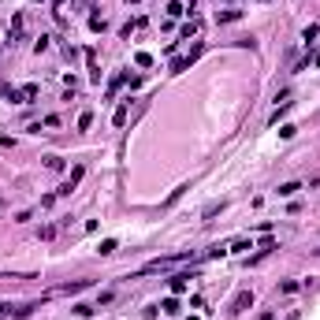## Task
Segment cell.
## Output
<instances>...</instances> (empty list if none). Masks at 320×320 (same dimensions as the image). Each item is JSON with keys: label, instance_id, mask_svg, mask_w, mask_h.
Returning <instances> with one entry per match:
<instances>
[{"label": "cell", "instance_id": "e0dca14e", "mask_svg": "<svg viewBox=\"0 0 320 320\" xmlns=\"http://www.w3.org/2000/svg\"><path fill=\"white\" fill-rule=\"evenodd\" d=\"M186 190H190V186H179V190H171V194H168V201H164V205H175V201H179V197H183V194H186Z\"/></svg>", "mask_w": 320, "mask_h": 320}, {"label": "cell", "instance_id": "8fae6325", "mask_svg": "<svg viewBox=\"0 0 320 320\" xmlns=\"http://www.w3.org/2000/svg\"><path fill=\"white\" fill-rule=\"evenodd\" d=\"M197 30H201V23H197V19H190V23H186V26H183V37H194V34H197Z\"/></svg>", "mask_w": 320, "mask_h": 320}, {"label": "cell", "instance_id": "ac0fdd59", "mask_svg": "<svg viewBox=\"0 0 320 320\" xmlns=\"http://www.w3.org/2000/svg\"><path fill=\"white\" fill-rule=\"evenodd\" d=\"M160 309H164V313H168V317H175V313H179V302H175V298H168V302H164V305H160Z\"/></svg>", "mask_w": 320, "mask_h": 320}, {"label": "cell", "instance_id": "44dd1931", "mask_svg": "<svg viewBox=\"0 0 320 320\" xmlns=\"http://www.w3.org/2000/svg\"><path fill=\"white\" fill-rule=\"evenodd\" d=\"M11 309H15V305H8V302H4V305H0V317H8Z\"/></svg>", "mask_w": 320, "mask_h": 320}, {"label": "cell", "instance_id": "277c9868", "mask_svg": "<svg viewBox=\"0 0 320 320\" xmlns=\"http://www.w3.org/2000/svg\"><path fill=\"white\" fill-rule=\"evenodd\" d=\"M253 305V290H238L235 298H231V313H246Z\"/></svg>", "mask_w": 320, "mask_h": 320}, {"label": "cell", "instance_id": "ffe728a7", "mask_svg": "<svg viewBox=\"0 0 320 320\" xmlns=\"http://www.w3.org/2000/svg\"><path fill=\"white\" fill-rule=\"evenodd\" d=\"M90 123H93V112H82V116H78V130H86Z\"/></svg>", "mask_w": 320, "mask_h": 320}, {"label": "cell", "instance_id": "7402d4cb", "mask_svg": "<svg viewBox=\"0 0 320 320\" xmlns=\"http://www.w3.org/2000/svg\"><path fill=\"white\" fill-rule=\"evenodd\" d=\"M71 4H75V8H82V4H86V0H71Z\"/></svg>", "mask_w": 320, "mask_h": 320}, {"label": "cell", "instance_id": "9c48e42d", "mask_svg": "<svg viewBox=\"0 0 320 320\" xmlns=\"http://www.w3.org/2000/svg\"><path fill=\"white\" fill-rule=\"evenodd\" d=\"M302 190V183H283L279 186V197H290V194H298Z\"/></svg>", "mask_w": 320, "mask_h": 320}, {"label": "cell", "instance_id": "3957f363", "mask_svg": "<svg viewBox=\"0 0 320 320\" xmlns=\"http://www.w3.org/2000/svg\"><path fill=\"white\" fill-rule=\"evenodd\" d=\"M197 56H201V45H197V49L190 52V56H175V60H171V75H183V71L190 67V64H194Z\"/></svg>", "mask_w": 320, "mask_h": 320}, {"label": "cell", "instance_id": "5bb4252c", "mask_svg": "<svg viewBox=\"0 0 320 320\" xmlns=\"http://www.w3.org/2000/svg\"><path fill=\"white\" fill-rule=\"evenodd\" d=\"M112 123H116V127H123V123H127V104H119V108H116V116H112Z\"/></svg>", "mask_w": 320, "mask_h": 320}, {"label": "cell", "instance_id": "5b68a950", "mask_svg": "<svg viewBox=\"0 0 320 320\" xmlns=\"http://www.w3.org/2000/svg\"><path fill=\"white\" fill-rule=\"evenodd\" d=\"M90 287V279H75V283H64V287H56V290H49V298L52 294H78V290H86Z\"/></svg>", "mask_w": 320, "mask_h": 320}, {"label": "cell", "instance_id": "30bf717a", "mask_svg": "<svg viewBox=\"0 0 320 320\" xmlns=\"http://www.w3.org/2000/svg\"><path fill=\"white\" fill-rule=\"evenodd\" d=\"M216 212H224V201H212V205H205V212H201V216H205V220H212Z\"/></svg>", "mask_w": 320, "mask_h": 320}, {"label": "cell", "instance_id": "ba28073f", "mask_svg": "<svg viewBox=\"0 0 320 320\" xmlns=\"http://www.w3.org/2000/svg\"><path fill=\"white\" fill-rule=\"evenodd\" d=\"M168 15H171V19L186 15V4H183V0H171V4H168Z\"/></svg>", "mask_w": 320, "mask_h": 320}, {"label": "cell", "instance_id": "d4e9b609", "mask_svg": "<svg viewBox=\"0 0 320 320\" xmlns=\"http://www.w3.org/2000/svg\"><path fill=\"white\" fill-rule=\"evenodd\" d=\"M37 4H41V0H37Z\"/></svg>", "mask_w": 320, "mask_h": 320}, {"label": "cell", "instance_id": "cb8c5ba5", "mask_svg": "<svg viewBox=\"0 0 320 320\" xmlns=\"http://www.w3.org/2000/svg\"><path fill=\"white\" fill-rule=\"evenodd\" d=\"M313 253H317V257H320V246H317V250H313Z\"/></svg>", "mask_w": 320, "mask_h": 320}, {"label": "cell", "instance_id": "603a6c76", "mask_svg": "<svg viewBox=\"0 0 320 320\" xmlns=\"http://www.w3.org/2000/svg\"><path fill=\"white\" fill-rule=\"evenodd\" d=\"M317 67H320V52H317Z\"/></svg>", "mask_w": 320, "mask_h": 320}, {"label": "cell", "instance_id": "52a82bcc", "mask_svg": "<svg viewBox=\"0 0 320 320\" xmlns=\"http://www.w3.org/2000/svg\"><path fill=\"white\" fill-rule=\"evenodd\" d=\"M8 34H11V41H19V37H23V15H15V19H11Z\"/></svg>", "mask_w": 320, "mask_h": 320}, {"label": "cell", "instance_id": "4fadbf2b", "mask_svg": "<svg viewBox=\"0 0 320 320\" xmlns=\"http://www.w3.org/2000/svg\"><path fill=\"white\" fill-rule=\"evenodd\" d=\"M116 238H104V242H101V257H108V253H116Z\"/></svg>", "mask_w": 320, "mask_h": 320}, {"label": "cell", "instance_id": "6da1fadb", "mask_svg": "<svg viewBox=\"0 0 320 320\" xmlns=\"http://www.w3.org/2000/svg\"><path fill=\"white\" fill-rule=\"evenodd\" d=\"M186 261H194V253L183 250V253H168V257H153L149 264H142V272L138 276H153V272H171L175 264H186Z\"/></svg>", "mask_w": 320, "mask_h": 320}, {"label": "cell", "instance_id": "7a4b0ae2", "mask_svg": "<svg viewBox=\"0 0 320 320\" xmlns=\"http://www.w3.org/2000/svg\"><path fill=\"white\" fill-rule=\"evenodd\" d=\"M37 93H41V86L30 82V86H19V90H11V101H15V104H30Z\"/></svg>", "mask_w": 320, "mask_h": 320}, {"label": "cell", "instance_id": "7c38bea8", "mask_svg": "<svg viewBox=\"0 0 320 320\" xmlns=\"http://www.w3.org/2000/svg\"><path fill=\"white\" fill-rule=\"evenodd\" d=\"M45 168H49V171H60V168H64V157H45Z\"/></svg>", "mask_w": 320, "mask_h": 320}, {"label": "cell", "instance_id": "2e32d148", "mask_svg": "<svg viewBox=\"0 0 320 320\" xmlns=\"http://www.w3.org/2000/svg\"><path fill=\"white\" fill-rule=\"evenodd\" d=\"M134 64H138V67H153V56H149V52H138Z\"/></svg>", "mask_w": 320, "mask_h": 320}, {"label": "cell", "instance_id": "484cf974", "mask_svg": "<svg viewBox=\"0 0 320 320\" xmlns=\"http://www.w3.org/2000/svg\"><path fill=\"white\" fill-rule=\"evenodd\" d=\"M290 320H294V317H290Z\"/></svg>", "mask_w": 320, "mask_h": 320}, {"label": "cell", "instance_id": "9a60e30c", "mask_svg": "<svg viewBox=\"0 0 320 320\" xmlns=\"http://www.w3.org/2000/svg\"><path fill=\"white\" fill-rule=\"evenodd\" d=\"M242 15V11H235V8H227V11H220V23H235V19Z\"/></svg>", "mask_w": 320, "mask_h": 320}, {"label": "cell", "instance_id": "8992f818", "mask_svg": "<svg viewBox=\"0 0 320 320\" xmlns=\"http://www.w3.org/2000/svg\"><path fill=\"white\" fill-rule=\"evenodd\" d=\"M186 283H190V272H175V276L168 279V287H171V294H183V290H186Z\"/></svg>", "mask_w": 320, "mask_h": 320}, {"label": "cell", "instance_id": "d6986e66", "mask_svg": "<svg viewBox=\"0 0 320 320\" xmlns=\"http://www.w3.org/2000/svg\"><path fill=\"white\" fill-rule=\"evenodd\" d=\"M317 34H320V26H305V30H302V41H313Z\"/></svg>", "mask_w": 320, "mask_h": 320}]
</instances>
